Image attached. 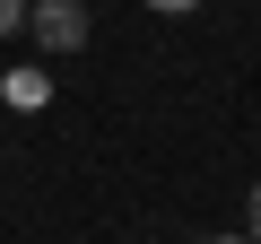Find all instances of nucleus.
Wrapping results in <instances>:
<instances>
[{"mask_svg":"<svg viewBox=\"0 0 261 244\" xmlns=\"http://www.w3.org/2000/svg\"><path fill=\"white\" fill-rule=\"evenodd\" d=\"M27 9H35V0H0V44H9V35H27Z\"/></svg>","mask_w":261,"mask_h":244,"instance_id":"obj_2","label":"nucleus"},{"mask_svg":"<svg viewBox=\"0 0 261 244\" xmlns=\"http://www.w3.org/2000/svg\"><path fill=\"white\" fill-rule=\"evenodd\" d=\"M209 244H252V235H209Z\"/></svg>","mask_w":261,"mask_h":244,"instance_id":"obj_5","label":"nucleus"},{"mask_svg":"<svg viewBox=\"0 0 261 244\" xmlns=\"http://www.w3.org/2000/svg\"><path fill=\"white\" fill-rule=\"evenodd\" d=\"M148 9H157V18H183V9H200V0H148Z\"/></svg>","mask_w":261,"mask_h":244,"instance_id":"obj_4","label":"nucleus"},{"mask_svg":"<svg viewBox=\"0 0 261 244\" xmlns=\"http://www.w3.org/2000/svg\"><path fill=\"white\" fill-rule=\"evenodd\" d=\"M244 235L261 244V183H252V209H244Z\"/></svg>","mask_w":261,"mask_h":244,"instance_id":"obj_3","label":"nucleus"},{"mask_svg":"<svg viewBox=\"0 0 261 244\" xmlns=\"http://www.w3.org/2000/svg\"><path fill=\"white\" fill-rule=\"evenodd\" d=\"M27 35L61 61V53H79V44H87V9H79V0H35V9H27Z\"/></svg>","mask_w":261,"mask_h":244,"instance_id":"obj_1","label":"nucleus"}]
</instances>
